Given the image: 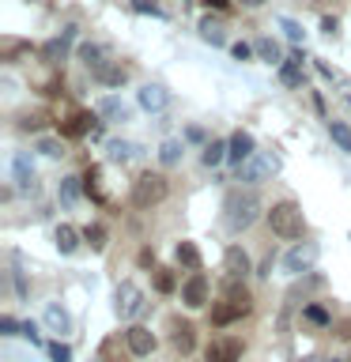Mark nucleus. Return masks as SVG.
Here are the masks:
<instances>
[{
	"label": "nucleus",
	"instance_id": "nucleus-1",
	"mask_svg": "<svg viewBox=\"0 0 351 362\" xmlns=\"http://www.w3.org/2000/svg\"><path fill=\"white\" fill-rule=\"evenodd\" d=\"M226 226H231V230H249V226H253L257 219H260V211H265V204H260V197L253 189H238V192H231V197H226Z\"/></svg>",
	"mask_w": 351,
	"mask_h": 362
},
{
	"label": "nucleus",
	"instance_id": "nucleus-2",
	"mask_svg": "<svg viewBox=\"0 0 351 362\" xmlns=\"http://www.w3.org/2000/svg\"><path fill=\"white\" fill-rule=\"evenodd\" d=\"M249 310H253V298H249V291L238 287V283L231 279V283H226V298L212 305V325L223 328V325H231V321H242Z\"/></svg>",
	"mask_w": 351,
	"mask_h": 362
},
{
	"label": "nucleus",
	"instance_id": "nucleus-3",
	"mask_svg": "<svg viewBox=\"0 0 351 362\" xmlns=\"http://www.w3.org/2000/svg\"><path fill=\"white\" fill-rule=\"evenodd\" d=\"M268 226H272V234L276 238H287V242H294V238H302V208L294 200H280V204H272L268 208Z\"/></svg>",
	"mask_w": 351,
	"mask_h": 362
},
{
	"label": "nucleus",
	"instance_id": "nucleus-4",
	"mask_svg": "<svg viewBox=\"0 0 351 362\" xmlns=\"http://www.w3.org/2000/svg\"><path fill=\"white\" fill-rule=\"evenodd\" d=\"M166 192H170L166 177L163 174H151V170L132 181V204H136V208H155V204L166 200Z\"/></svg>",
	"mask_w": 351,
	"mask_h": 362
},
{
	"label": "nucleus",
	"instance_id": "nucleus-5",
	"mask_svg": "<svg viewBox=\"0 0 351 362\" xmlns=\"http://www.w3.org/2000/svg\"><path fill=\"white\" fill-rule=\"evenodd\" d=\"M113 298H117V317H121V321H136V317H140V313L147 310V298H144V291L136 287L132 279L117 283V294H113Z\"/></svg>",
	"mask_w": 351,
	"mask_h": 362
},
{
	"label": "nucleus",
	"instance_id": "nucleus-6",
	"mask_svg": "<svg viewBox=\"0 0 351 362\" xmlns=\"http://www.w3.org/2000/svg\"><path fill=\"white\" fill-rule=\"evenodd\" d=\"M276 170H280V158L276 155H272V151H257L246 166H238V177H242L246 185H260V181H268Z\"/></svg>",
	"mask_w": 351,
	"mask_h": 362
},
{
	"label": "nucleus",
	"instance_id": "nucleus-7",
	"mask_svg": "<svg viewBox=\"0 0 351 362\" xmlns=\"http://www.w3.org/2000/svg\"><path fill=\"white\" fill-rule=\"evenodd\" d=\"M317 249L313 242H294L291 249H287V257H283V268L291 272V276H299V272H310L313 268V260H317Z\"/></svg>",
	"mask_w": 351,
	"mask_h": 362
},
{
	"label": "nucleus",
	"instance_id": "nucleus-8",
	"mask_svg": "<svg viewBox=\"0 0 351 362\" xmlns=\"http://www.w3.org/2000/svg\"><path fill=\"white\" fill-rule=\"evenodd\" d=\"M242 351H246L242 339H234V336H215L212 344H208V351H204V358H208V362H238V358H242Z\"/></svg>",
	"mask_w": 351,
	"mask_h": 362
},
{
	"label": "nucleus",
	"instance_id": "nucleus-9",
	"mask_svg": "<svg viewBox=\"0 0 351 362\" xmlns=\"http://www.w3.org/2000/svg\"><path fill=\"white\" fill-rule=\"evenodd\" d=\"M208 276L204 272H192V276L181 283V302L189 305V310H200V305H208Z\"/></svg>",
	"mask_w": 351,
	"mask_h": 362
},
{
	"label": "nucleus",
	"instance_id": "nucleus-10",
	"mask_svg": "<svg viewBox=\"0 0 351 362\" xmlns=\"http://www.w3.org/2000/svg\"><path fill=\"white\" fill-rule=\"evenodd\" d=\"M125 347H129L136 358H147L155 351V332H151V328H144V325H132L129 332H125Z\"/></svg>",
	"mask_w": 351,
	"mask_h": 362
},
{
	"label": "nucleus",
	"instance_id": "nucleus-11",
	"mask_svg": "<svg viewBox=\"0 0 351 362\" xmlns=\"http://www.w3.org/2000/svg\"><path fill=\"white\" fill-rule=\"evenodd\" d=\"M223 272H226V279H234V283L249 276V253L242 245H231L223 253Z\"/></svg>",
	"mask_w": 351,
	"mask_h": 362
},
{
	"label": "nucleus",
	"instance_id": "nucleus-12",
	"mask_svg": "<svg viewBox=\"0 0 351 362\" xmlns=\"http://www.w3.org/2000/svg\"><path fill=\"white\" fill-rule=\"evenodd\" d=\"M72 38H76V27H68V30L61 34V38L45 42L42 49H38V57H42V61H50V64H57V61H64V57H68V42H72Z\"/></svg>",
	"mask_w": 351,
	"mask_h": 362
},
{
	"label": "nucleus",
	"instance_id": "nucleus-13",
	"mask_svg": "<svg viewBox=\"0 0 351 362\" xmlns=\"http://www.w3.org/2000/svg\"><path fill=\"white\" fill-rule=\"evenodd\" d=\"M253 155H257V151H253V136L238 129V132L231 136V155H226V158H231V163H238V166H246Z\"/></svg>",
	"mask_w": 351,
	"mask_h": 362
},
{
	"label": "nucleus",
	"instance_id": "nucleus-14",
	"mask_svg": "<svg viewBox=\"0 0 351 362\" xmlns=\"http://www.w3.org/2000/svg\"><path fill=\"white\" fill-rule=\"evenodd\" d=\"M42 321H45V328H50V332H57V336L72 332V317H68V310H61L57 302H50V305H45Z\"/></svg>",
	"mask_w": 351,
	"mask_h": 362
},
{
	"label": "nucleus",
	"instance_id": "nucleus-15",
	"mask_svg": "<svg viewBox=\"0 0 351 362\" xmlns=\"http://www.w3.org/2000/svg\"><path fill=\"white\" fill-rule=\"evenodd\" d=\"M11 174H16V189L19 192L34 189V163H30V155H16V158H11Z\"/></svg>",
	"mask_w": 351,
	"mask_h": 362
},
{
	"label": "nucleus",
	"instance_id": "nucleus-16",
	"mask_svg": "<svg viewBox=\"0 0 351 362\" xmlns=\"http://www.w3.org/2000/svg\"><path fill=\"white\" fill-rule=\"evenodd\" d=\"M106 57H110L106 45H95V42H84V45H79V61H84V64L91 68V76H95L98 68H106V64H110Z\"/></svg>",
	"mask_w": 351,
	"mask_h": 362
},
{
	"label": "nucleus",
	"instance_id": "nucleus-17",
	"mask_svg": "<svg viewBox=\"0 0 351 362\" xmlns=\"http://www.w3.org/2000/svg\"><path fill=\"white\" fill-rule=\"evenodd\" d=\"M140 106H144L147 113H159V110L170 106V95H166L159 83H147V87H140Z\"/></svg>",
	"mask_w": 351,
	"mask_h": 362
},
{
	"label": "nucleus",
	"instance_id": "nucleus-18",
	"mask_svg": "<svg viewBox=\"0 0 351 362\" xmlns=\"http://www.w3.org/2000/svg\"><path fill=\"white\" fill-rule=\"evenodd\" d=\"M280 79H283V83H287V87H302V53H291L287 57V61H283L280 64Z\"/></svg>",
	"mask_w": 351,
	"mask_h": 362
},
{
	"label": "nucleus",
	"instance_id": "nucleus-19",
	"mask_svg": "<svg viewBox=\"0 0 351 362\" xmlns=\"http://www.w3.org/2000/svg\"><path fill=\"white\" fill-rule=\"evenodd\" d=\"M170 339H174V347L181 351V355H189V351L197 347V328H192L189 321H174V336Z\"/></svg>",
	"mask_w": 351,
	"mask_h": 362
},
{
	"label": "nucleus",
	"instance_id": "nucleus-20",
	"mask_svg": "<svg viewBox=\"0 0 351 362\" xmlns=\"http://www.w3.org/2000/svg\"><path fill=\"white\" fill-rule=\"evenodd\" d=\"M79 238H84V234H79L76 226H68V223H61V226L53 230V242H57V249H61V253H76V249H79Z\"/></svg>",
	"mask_w": 351,
	"mask_h": 362
},
{
	"label": "nucleus",
	"instance_id": "nucleus-21",
	"mask_svg": "<svg viewBox=\"0 0 351 362\" xmlns=\"http://www.w3.org/2000/svg\"><path fill=\"white\" fill-rule=\"evenodd\" d=\"M98 117H106V121H125V117H129V106H125L121 98L106 95V98H98Z\"/></svg>",
	"mask_w": 351,
	"mask_h": 362
},
{
	"label": "nucleus",
	"instance_id": "nucleus-22",
	"mask_svg": "<svg viewBox=\"0 0 351 362\" xmlns=\"http://www.w3.org/2000/svg\"><path fill=\"white\" fill-rule=\"evenodd\" d=\"M84 132H91V113H84V110H76L68 121H61V136H84Z\"/></svg>",
	"mask_w": 351,
	"mask_h": 362
},
{
	"label": "nucleus",
	"instance_id": "nucleus-23",
	"mask_svg": "<svg viewBox=\"0 0 351 362\" xmlns=\"http://www.w3.org/2000/svg\"><path fill=\"white\" fill-rule=\"evenodd\" d=\"M95 79L102 87H121L125 79H129V68H125V64H106V68H98V72H95Z\"/></svg>",
	"mask_w": 351,
	"mask_h": 362
},
{
	"label": "nucleus",
	"instance_id": "nucleus-24",
	"mask_svg": "<svg viewBox=\"0 0 351 362\" xmlns=\"http://www.w3.org/2000/svg\"><path fill=\"white\" fill-rule=\"evenodd\" d=\"M106 151H110V163H129V158L140 155V147H136L132 140H110Z\"/></svg>",
	"mask_w": 351,
	"mask_h": 362
},
{
	"label": "nucleus",
	"instance_id": "nucleus-25",
	"mask_svg": "<svg viewBox=\"0 0 351 362\" xmlns=\"http://www.w3.org/2000/svg\"><path fill=\"white\" fill-rule=\"evenodd\" d=\"M200 38H204V42H212V45H223V42H226V27H223L219 19L204 16V19H200Z\"/></svg>",
	"mask_w": 351,
	"mask_h": 362
},
{
	"label": "nucleus",
	"instance_id": "nucleus-26",
	"mask_svg": "<svg viewBox=\"0 0 351 362\" xmlns=\"http://www.w3.org/2000/svg\"><path fill=\"white\" fill-rule=\"evenodd\" d=\"M174 257H178V264H181V268H189V272H200V249L192 245V242H178Z\"/></svg>",
	"mask_w": 351,
	"mask_h": 362
},
{
	"label": "nucleus",
	"instance_id": "nucleus-27",
	"mask_svg": "<svg viewBox=\"0 0 351 362\" xmlns=\"http://www.w3.org/2000/svg\"><path fill=\"white\" fill-rule=\"evenodd\" d=\"M181 155H185V147H181V140H166L163 147H159V163L163 166H178Z\"/></svg>",
	"mask_w": 351,
	"mask_h": 362
},
{
	"label": "nucleus",
	"instance_id": "nucleus-28",
	"mask_svg": "<svg viewBox=\"0 0 351 362\" xmlns=\"http://www.w3.org/2000/svg\"><path fill=\"white\" fill-rule=\"evenodd\" d=\"M328 136H333V144L340 147V151L351 155V129H347L344 121H328Z\"/></svg>",
	"mask_w": 351,
	"mask_h": 362
},
{
	"label": "nucleus",
	"instance_id": "nucleus-29",
	"mask_svg": "<svg viewBox=\"0 0 351 362\" xmlns=\"http://www.w3.org/2000/svg\"><path fill=\"white\" fill-rule=\"evenodd\" d=\"M226 155H231V144H219V140H212L208 147H204V155H200V158H204V166H219Z\"/></svg>",
	"mask_w": 351,
	"mask_h": 362
},
{
	"label": "nucleus",
	"instance_id": "nucleus-30",
	"mask_svg": "<svg viewBox=\"0 0 351 362\" xmlns=\"http://www.w3.org/2000/svg\"><path fill=\"white\" fill-rule=\"evenodd\" d=\"M45 124H50V113H42V110H34V113H23V117H19V129L23 132H38V129H45Z\"/></svg>",
	"mask_w": 351,
	"mask_h": 362
},
{
	"label": "nucleus",
	"instance_id": "nucleus-31",
	"mask_svg": "<svg viewBox=\"0 0 351 362\" xmlns=\"http://www.w3.org/2000/svg\"><path fill=\"white\" fill-rule=\"evenodd\" d=\"M79 192H84V177H64L61 181V200L64 204H76Z\"/></svg>",
	"mask_w": 351,
	"mask_h": 362
},
{
	"label": "nucleus",
	"instance_id": "nucleus-32",
	"mask_svg": "<svg viewBox=\"0 0 351 362\" xmlns=\"http://www.w3.org/2000/svg\"><path fill=\"white\" fill-rule=\"evenodd\" d=\"M98 177H102V170L98 166H91L87 174H84V192L87 197H95V200H102V189H98Z\"/></svg>",
	"mask_w": 351,
	"mask_h": 362
},
{
	"label": "nucleus",
	"instance_id": "nucleus-33",
	"mask_svg": "<svg viewBox=\"0 0 351 362\" xmlns=\"http://www.w3.org/2000/svg\"><path fill=\"white\" fill-rule=\"evenodd\" d=\"M253 49H257V57H260V61H280V45L272 42V38H260V42L253 45Z\"/></svg>",
	"mask_w": 351,
	"mask_h": 362
},
{
	"label": "nucleus",
	"instance_id": "nucleus-34",
	"mask_svg": "<svg viewBox=\"0 0 351 362\" xmlns=\"http://www.w3.org/2000/svg\"><path fill=\"white\" fill-rule=\"evenodd\" d=\"M178 283H174V272H166V268H155V291L159 294H170Z\"/></svg>",
	"mask_w": 351,
	"mask_h": 362
},
{
	"label": "nucleus",
	"instance_id": "nucleus-35",
	"mask_svg": "<svg viewBox=\"0 0 351 362\" xmlns=\"http://www.w3.org/2000/svg\"><path fill=\"white\" fill-rule=\"evenodd\" d=\"M38 151L50 155V158H61V155H64V144L53 140V136H42V140H38Z\"/></svg>",
	"mask_w": 351,
	"mask_h": 362
},
{
	"label": "nucleus",
	"instance_id": "nucleus-36",
	"mask_svg": "<svg viewBox=\"0 0 351 362\" xmlns=\"http://www.w3.org/2000/svg\"><path fill=\"white\" fill-rule=\"evenodd\" d=\"M84 238L91 242V249H106V230H102L98 223H95V226H87V230H84Z\"/></svg>",
	"mask_w": 351,
	"mask_h": 362
},
{
	"label": "nucleus",
	"instance_id": "nucleus-37",
	"mask_svg": "<svg viewBox=\"0 0 351 362\" xmlns=\"http://www.w3.org/2000/svg\"><path fill=\"white\" fill-rule=\"evenodd\" d=\"M0 336H23V325L16 317H0Z\"/></svg>",
	"mask_w": 351,
	"mask_h": 362
},
{
	"label": "nucleus",
	"instance_id": "nucleus-38",
	"mask_svg": "<svg viewBox=\"0 0 351 362\" xmlns=\"http://www.w3.org/2000/svg\"><path fill=\"white\" fill-rule=\"evenodd\" d=\"M280 27H283V34H287L291 42H302V27L294 19H280Z\"/></svg>",
	"mask_w": 351,
	"mask_h": 362
},
{
	"label": "nucleus",
	"instance_id": "nucleus-39",
	"mask_svg": "<svg viewBox=\"0 0 351 362\" xmlns=\"http://www.w3.org/2000/svg\"><path fill=\"white\" fill-rule=\"evenodd\" d=\"M306 321H313V325H328V313L321 310V305H306Z\"/></svg>",
	"mask_w": 351,
	"mask_h": 362
},
{
	"label": "nucleus",
	"instance_id": "nucleus-40",
	"mask_svg": "<svg viewBox=\"0 0 351 362\" xmlns=\"http://www.w3.org/2000/svg\"><path fill=\"white\" fill-rule=\"evenodd\" d=\"M231 53H234V61H249V57H253L257 49H253V45H246V42H234Z\"/></svg>",
	"mask_w": 351,
	"mask_h": 362
},
{
	"label": "nucleus",
	"instance_id": "nucleus-41",
	"mask_svg": "<svg viewBox=\"0 0 351 362\" xmlns=\"http://www.w3.org/2000/svg\"><path fill=\"white\" fill-rule=\"evenodd\" d=\"M50 355H53V362H72V351H68L64 344H53Z\"/></svg>",
	"mask_w": 351,
	"mask_h": 362
},
{
	"label": "nucleus",
	"instance_id": "nucleus-42",
	"mask_svg": "<svg viewBox=\"0 0 351 362\" xmlns=\"http://www.w3.org/2000/svg\"><path fill=\"white\" fill-rule=\"evenodd\" d=\"M132 8L136 11H151V16H163V8H159L155 0H132Z\"/></svg>",
	"mask_w": 351,
	"mask_h": 362
},
{
	"label": "nucleus",
	"instance_id": "nucleus-43",
	"mask_svg": "<svg viewBox=\"0 0 351 362\" xmlns=\"http://www.w3.org/2000/svg\"><path fill=\"white\" fill-rule=\"evenodd\" d=\"M23 336H27L30 344H42V336H38V328H34V325H23Z\"/></svg>",
	"mask_w": 351,
	"mask_h": 362
},
{
	"label": "nucleus",
	"instance_id": "nucleus-44",
	"mask_svg": "<svg viewBox=\"0 0 351 362\" xmlns=\"http://www.w3.org/2000/svg\"><path fill=\"white\" fill-rule=\"evenodd\" d=\"M16 291H19V298H27V279H23V272H16Z\"/></svg>",
	"mask_w": 351,
	"mask_h": 362
},
{
	"label": "nucleus",
	"instance_id": "nucleus-45",
	"mask_svg": "<svg viewBox=\"0 0 351 362\" xmlns=\"http://www.w3.org/2000/svg\"><path fill=\"white\" fill-rule=\"evenodd\" d=\"M321 30H325V34H336V19L325 16V19H321Z\"/></svg>",
	"mask_w": 351,
	"mask_h": 362
},
{
	"label": "nucleus",
	"instance_id": "nucleus-46",
	"mask_svg": "<svg viewBox=\"0 0 351 362\" xmlns=\"http://www.w3.org/2000/svg\"><path fill=\"white\" fill-rule=\"evenodd\" d=\"M204 4L215 8V11H226V8H231V0H204Z\"/></svg>",
	"mask_w": 351,
	"mask_h": 362
},
{
	"label": "nucleus",
	"instance_id": "nucleus-47",
	"mask_svg": "<svg viewBox=\"0 0 351 362\" xmlns=\"http://www.w3.org/2000/svg\"><path fill=\"white\" fill-rule=\"evenodd\" d=\"M242 4H246V8H260L265 0H242Z\"/></svg>",
	"mask_w": 351,
	"mask_h": 362
}]
</instances>
